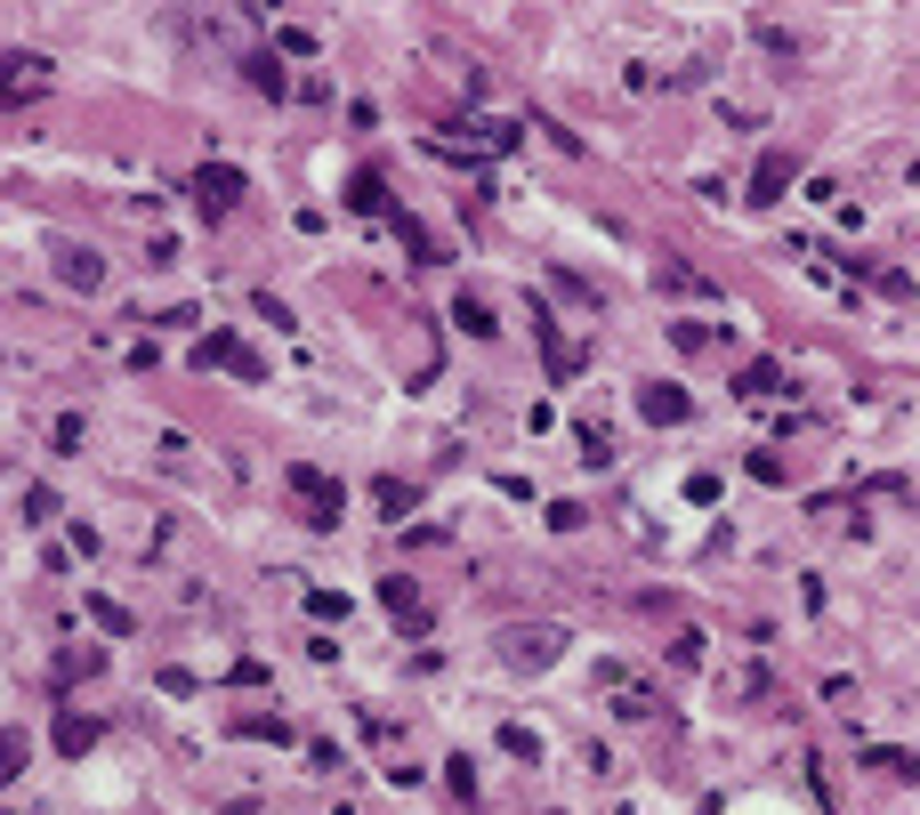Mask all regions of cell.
I'll return each mask as SVG.
<instances>
[{
	"label": "cell",
	"instance_id": "cell-1",
	"mask_svg": "<svg viewBox=\"0 0 920 815\" xmlns=\"http://www.w3.org/2000/svg\"><path fill=\"white\" fill-rule=\"evenodd\" d=\"M558 655H565V630L558 622H509L501 630V662L509 670H549Z\"/></svg>",
	"mask_w": 920,
	"mask_h": 815
},
{
	"label": "cell",
	"instance_id": "cell-2",
	"mask_svg": "<svg viewBox=\"0 0 920 815\" xmlns=\"http://www.w3.org/2000/svg\"><path fill=\"white\" fill-rule=\"evenodd\" d=\"M49 81H57V65H49L40 49H9V57H0V113L49 97Z\"/></svg>",
	"mask_w": 920,
	"mask_h": 815
},
{
	"label": "cell",
	"instance_id": "cell-3",
	"mask_svg": "<svg viewBox=\"0 0 920 815\" xmlns=\"http://www.w3.org/2000/svg\"><path fill=\"white\" fill-rule=\"evenodd\" d=\"M283 484H291L299 493V508H307V525H315V534H332L339 525V508H347V493H339V477H323V468H283Z\"/></svg>",
	"mask_w": 920,
	"mask_h": 815
},
{
	"label": "cell",
	"instance_id": "cell-4",
	"mask_svg": "<svg viewBox=\"0 0 920 815\" xmlns=\"http://www.w3.org/2000/svg\"><path fill=\"white\" fill-rule=\"evenodd\" d=\"M194 363H202V372H235V380H267V363H259L251 348H242L235 332H211V339H194Z\"/></svg>",
	"mask_w": 920,
	"mask_h": 815
},
{
	"label": "cell",
	"instance_id": "cell-5",
	"mask_svg": "<svg viewBox=\"0 0 920 815\" xmlns=\"http://www.w3.org/2000/svg\"><path fill=\"white\" fill-rule=\"evenodd\" d=\"M194 202H202V218H227L242 202V170H235V161H202V170H194Z\"/></svg>",
	"mask_w": 920,
	"mask_h": 815
},
{
	"label": "cell",
	"instance_id": "cell-6",
	"mask_svg": "<svg viewBox=\"0 0 920 815\" xmlns=\"http://www.w3.org/2000/svg\"><path fill=\"white\" fill-rule=\"evenodd\" d=\"M638 412H646L654 428H679V420L694 412V396H686V388H670V380H654V388H638Z\"/></svg>",
	"mask_w": 920,
	"mask_h": 815
},
{
	"label": "cell",
	"instance_id": "cell-7",
	"mask_svg": "<svg viewBox=\"0 0 920 815\" xmlns=\"http://www.w3.org/2000/svg\"><path fill=\"white\" fill-rule=\"evenodd\" d=\"M534 339H541V356H549V380L565 388V380H574V363H582V356H574V339H565V332H558V323H549L541 308H534Z\"/></svg>",
	"mask_w": 920,
	"mask_h": 815
},
{
	"label": "cell",
	"instance_id": "cell-8",
	"mask_svg": "<svg viewBox=\"0 0 920 815\" xmlns=\"http://www.w3.org/2000/svg\"><path fill=\"white\" fill-rule=\"evenodd\" d=\"M800 178V161H791L784 146L775 154H760V170H751V202H784V187Z\"/></svg>",
	"mask_w": 920,
	"mask_h": 815
},
{
	"label": "cell",
	"instance_id": "cell-9",
	"mask_svg": "<svg viewBox=\"0 0 920 815\" xmlns=\"http://www.w3.org/2000/svg\"><path fill=\"white\" fill-rule=\"evenodd\" d=\"M654 291H679V299H719V283H710V275H694L686 259H662V267H654Z\"/></svg>",
	"mask_w": 920,
	"mask_h": 815
},
{
	"label": "cell",
	"instance_id": "cell-10",
	"mask_svg": "<svg viewBox=\"0 0 920 815\" xmlns=\"http://www.w3.org/2000/svg\"><path fill=\"white\" fill-rule=\"evenodd\" d=\"M57 283H65V291H97V283H106V259L65 242V251H57Z\"/></svg>",
	"mask_w": 920,
	"mask_h": 815
},
{
	"label": "cell",
	"instance_id": "cell-11",
	"mask_svg": "<svg viewBox=\"0 0 920 815\" xmlns=\"http://www.w3.org/2000/svg\"><path fill=\"white\" fill-rule=\"evenodd\" d=\"M380 606H387L404 630H428V606H420V589L404 582V574H387V582H380Z\"/></svg>",
	"mask_w": 920,
	"mask_h": 815
},
{
	"label": "cell",
	"instance_id": "cell-12",
	"mask_svg": "<svg viewBox=\"0 0 920 815\" xmlns=\"http://www.w3.org/2000/svg\"><path fill=\"white\" fill-rule=\"evenodd\" d=\"M242 81H251L259 97H291V73L275 65V49H259V57H242Z\"/></svg>",
	"mask_w": 920,
	"mask_h": 815
},
{
	"label": "cell",
	"instance_id": "cell-13",
	"mask_svg": "<svg viewBox=\"0 0 920 815\" xmlns=\"http://www.w3.org/2000/svg\"><path fill=\"white\" fill-rule=\"evenodd\" d=\"M372 501H380V517H387V525H404V517L420 508V484H404V477H380V484H372Z\"/></svg>",
	"mask_w": 920,
	"mask_h": 815
},
{
	"label": "cell",
	"instance_id": "cell-14",
	"mask_svg": "<svg viewBox=\"0 0 920 815\" xmlns=\"http://www.w3.org/2000/svg\"><path fill=\"white\" fill-rule=\"evenodd\" d=\"M97 735H106L97 719H81V710H57V751H65V759H81V751H89Z\"/></svg>",
	"mask_w": 920,
	"mask_h": 815
},
{
	"label": "cell",
	"instance_id": "cell-15",
	"mask_svg": "<svg viewBox=\"0 0 920 815\" xmlns=\"http://www.w3.org/2000/svg\"><path fill=\"white\" fill-rule=\"evenodd\" d=\"M347 211H363V218H380V211H387V187H380L372 170H356V178H347ZM387 218H396V211H387Z\"/></svg>",
	"mask_w": 920,
	"mask_h": 815
},
{
	"label": "cell",
	"instance_id": "cell-16",
	"mask_svg": "<svg viewBox=\"0 0 920 815\" xmlns=\"http://www.w3.org/2000/svg\"><path fill=\"white\" fill-rule=\"evenodd\" d=\"M453 323H461L468 339H493V332H501V323H493V308H485L477 291H461V299H453Z\"/></svg>",
	"mask_w": 920,
	"mask_h": 815
},
{
	"label": "cell",
	"instance_id": "cell-17",
	"mask_svg": "<svg viewBox=\"0 0 920 815\" xmlns=\"http://www.w3.org/2000/svg\"><path fill=\"white\" fill-rule=\"evenodd\" d=\"M775 388H784V372H775V363H751V372L734 380V396H743V404H767Z\"/></svg>",
	"mask_w": 920,
	"mask_h": 815
},
{
	"label": "cell",
	"instance_id": "cell-18",
	"mask_svg": "<svg viewBox=\"0 0 920 815\" xmlns=\"http://www.w3.org/2000/svg\"><path fill=\"white\" fill-rule=\"evenodd\" d=\"M864 767H881V776H920V751H888V743H872V751H864Z\"/></svg>",
	"mask_w": 920,
	"mask_h": 815
},
{
	"label": "cell",
	"instance_id": "cell-19",
	"mask_svg": "<svg viewBox=\"0 0 920 815\" xmlns=\"http://www.w3.org/2000/svg\"><path fill=\"white\" fill-rule=\"evenodd\" d=\"M396 242L420 259V267H437V242H428V227H420V218H404V211H396Z\"/></svg>",
	"mask_w": 920,
	"mask_h": 815
},
{
	"label": "cell",
	"instance_id": "cell-20",
	"mask_svg": "<svg viewBox=\"0 0 920 815\" xmlns=\"http://www.w3.org/2000/svg\"><path fill=\"white\" fill-rule=\"evenodd\" d=\"M307 614H315V622H347V598H339V589H307Z\"/></svg>",
	"mask_w": 920,
	"mask_h": 815
},
{
	"label": "cell",
	"instance_id": "cell-21",
	"mask_svg": "<svg viewBox=\"0 0 920 815\" xmlns=\"http://www.w3.org/2000/svg\"><path fill=\"white\" fill-rule=\"evenodd\" d=\"M501 751H509V759H541V735H534V727H501Z\"/></svg>",
	"mask_w": 920,
	"mask_h": 815
},
{
	"label": "cell",
	"instance_id": "cell-22",
	"mask_svg": "<svg viewBox=\"0 0 920 815\" xmlns=\"http://www.w3.org/2000/svg\"><path fill=\"white\" fill-rule=\"evenodd\" d=\"M89 622H97V630H113V638H130V614H121L113 598H89Z\"/></svg>",
	"mask_w": 920,
	"mask_h": 815
},
{
	"label": "cell",
	"instance_id": "cell-23",
	"mask_svg": "<svg viewBox=\"0 0 920 815\" xmlns=\"http://www.w3.org/2000/svg\"><path fill=\"white\" fill-rule=\"evenodd\" d=\"M25 776V735H0V783Z\"/></svg>",
	"mask_w": 920,
	"mask_h": 815
},
{
	"label": "cell",
	"instance_id": "cell-24",
	"mask_svg": "<svg viewBox=\"0 0 920 815\" xmlns=\"http://www.w3.org/2000/svg\"><path fill=\"white\" fill-rule=\"evenodd\" d=\"M235 735H259V743H291V727H283V719H235Z\"/></svg>",
	"mask_w": 920,
	"mask_h": 815
},
{
	"label": "cell",
	"instance_id": "cell-25",
	"mask_svg": "<svg viewBox=\"0 0 920 815\" xmlns=\"http://www.w3.org/2000/svg\"><path fill=\"white\" fill-rule=\"evenodd\" d=\"M57 517V493H49V484H33V493H25V525H49Z\"/></svg>",
	"mask_w": 920,
	"mask_h": 815
},
{
	"label": "cell",
	"instance_id": "cell-26",
	"mask_svg": "<svg viewBox=\"0 0 920 815\" xmlns=\"http://www.w3.org/2000/svg\"><path fill=\"white\" fill-rule=\"evenodd\" d=\"M582 460H589V468H606V460H613V444H606V428H582Z\"/></svg>",
	"mask_w": 920,
	"mask_h": 815
},
{
	"label": "cell",
	"instance_id": "cell-27",
	"mask_svg": "<svg viewBox=\"0 0 920 815\" xmlns=\"http://www.w3.org/2000/svg\"><path fill=\"white\" fill-rule=\"evenodd\" d=\"M275 49H291V57H315V33H307V25H283V33H275Z\"/></svg>",
	"mask_w": 920,
	"mask_h": 815
},
{
	"label": "cell",
	"instance_id": "cell-28",
	"mask_svg": "<svg viewBox=\"0 0 920 815\" xmlns=\"http://www.w3.org/2000/svg\"><path fill=\"white\" fill-rule=\"evenodd\" d=\"M444 776H453V791H461V800H477V767H468V751H461L453 767H444Z\"/></svg>",
	"mask_w": 920,
	"mask_h": 815
},
{
	"label": "cell",
	"instance_id": "cell-29",
	"mask_svg": "<svg viewBox=\"0 0 920 815\" xmlns=\"http://www.w3.org/2000/svg\"><path fill=\"white\" fill-rule=\"evenodd\" d=\"M549 815H558V807H549Z\"/></svg>",
	"mask_w": 920,
	"mask_h": 815
}]
</instances>
